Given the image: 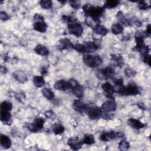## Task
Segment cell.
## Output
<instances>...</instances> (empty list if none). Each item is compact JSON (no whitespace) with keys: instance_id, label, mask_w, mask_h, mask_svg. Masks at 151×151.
<instances>
[{"instance_id":"1","label":"cell","mask_w":151,"mask_h":151,"mask_svg":"<svg viewBox=\"0 0 151 151\" xmlns=\"http://www.w3.org/2000/svg\"><path fill=\"white\" fill-rule=\"evenodd\" d=\"M82 8L84 15L87 18L100 22V18L104 12V8L99 6H93L90 4H86L83 6Z\"/></svg>"},{"instance_id":"2","label":"cell","mask_w":151,"mask_h":151,"mask_svg":"<svg viewBox=\"0 0 151 151\" xmlns=\"http://www.w3.org/2000/svg\"><path fill=\"white\" fill-rule=\"evenodd\" d=\"M115 91L122 96H135L140 93L139 88L134 83H130L127 86H123L117 88Z\"/></svg>"},{"instance_id":"3","label":"cell","mask_w":151,"mask_h":151,"mask_svg":"<svg viewBox=\"0 0 151 151\" xmlns=\"http://www.w3.org/2000/svg\"><path fill=\"white\" fill-rule=\"evenodd\" d=\"M83 60L85 64L91 68H95L102 63V59L99 55H92L90 54L84 55Z\"/></svg>"},{"instance_id":"4","label":"cell","mask_w":151,"mask_h":151,"mask_svg":"<svg viewBox=\"0 0 151 151\" xmlns=\"http://www.w3.org/2000/svg\"><path fill=\"white\" fill-rule=\"evenodd\" d=\"M115 74V71L112 67H107L98 70L96 76L100 80H107L111 78Z\"/></svg>"},{"instance_id":"5","label":"cell","mask_w":151,"mask_h":151,"mask_svg":"<svg viewBox=\"0 0 151 151\" xmlns=\"http://www.w3.org/2000/svg\"><path fill=\"white\" fill-rule=\"evenodd\" d=\"M68 32L76 37H80L83 33V28L81 25L78 22H75L67 24Z\"/></svg>"},{"instance_id":"6","label":"cell","mask_w":151,"mask_h":151,"mask_svg":"<svg viewBox=\"0 0 151 151\" xmlns=\"http://www.w3.org/2000/svg\"><path fill=\"white\" fill-rule=\"evenodd\" d=\"M71 88L70 91L77 98L81 99L84 95V89L83 87L75 80H70Z\"/></svg>"},{"instance_id":"7","label":"cell","mask_w":151,"mask_h":151,"mask_svg":"<svg viewBox=\"0 0 151 151\" xmlns=\"http://www.w3.org/2000/svg\"><path fill=\"white\" fill-rule=\"evenodd\" d=\"M44 122L45 120L42 117H37L31 123L28 124L27 128L32 132H38L43 128Z\"/></svg>"},{"instance_id":"8","label":"cell","mask_w":151,"mask_h":151,"mask_svg":"<svg viewBox=\"0 0 151 151\" xmlns=\"http://www.w3.org/2000/svg\"><path fill=\"white\" fill-rule=\"evenodd\" d=\"M86 112L90 119L96 120L101 117L103 110L97 106H90L87 107Z\"/></svg>"},{"instance_id":"9","label":"cell","mask_w":151,"mask_h":151,"mask_svg":"<svg viewBox=\"0 0 151 151\" xmlns=\"http://www.w3.org/2000/svg\"><path fill=\"white\" fill-rule=\"evenodd\" d=\"M56 47L58 50L63 51L64 50H69L73 48L74 45L69 39L62 38L58 41Z\"/></svg>"},{"instance_id":"10","label":"cell","mask_w":151,"mask_h":151,"mask_svg":"<svg viewBox=\"0 0 151 151\" xmlns=\"http://www.w3.org/2000/svg\"><path fill=\"white\" fill-rule=\"evenodd\" d=\"M54 88L56 90L60 91H68L70 90L71 88V83L70 80L66 81L65 80H60L57 81L54 85Z\"/></svg>"},{"instance_id":"11","label":"cell","mask_w":151,"mask_h":151,"mask_svg":"<svg viewBox=\"0 0 151 151\" xmlns=\"http://www.w3.org/2000/svg\"><path fill=\"white\" fill-rule=\"evenodd\" d=\"M67 145L70 147L71 149L77 150L82 147L83 143L82 140L78 139V137H73L68 140Z\"/></svg>"},{"instance_id":"12","label":"cell","mask_w":151,"mask_h":151,"mask_svg":"<svg viewBox=\"0 0 151 151\" xmlns=\"http://www.w3.org/2000/svg\"><path fill=\"white\" fill-rule=\"evenodd\" d=\"M117 108L116 103L113 99H110L105 101L101 106V109L106 112H111L116 110Z\"/></svg>"},{"instance_id":"13","label":"cell","mask_w":151,"mask_h":151,"mask_svg":"<svg viewBox=\"0 0 151 151\" xmlns=\"http://www.w3.org/2000/svg\"><path fill=\"white\" fill-rule=\"evenodd\" d=\"M127 123L131 127H132L133 129H143L146 126V124H144L143 123L140 122L139 120L133 119V118L129 119L127 120Z\"/></svg>"},{"instance_id":"14","label":"cell","mask_w":151,"mask_h":151,"mask_svg":"<svg viewBox=\"0 0 151 151\" xmlns=\"http://www.w3.org/2000/svg\"><path fill=\"white\" fill-rule=\"evenodd\" d=\"M86 52L87 53H92L97 51L99 48V45L95 41H86L83 44Z\"/></svg>"},{"instance_id":"15","label":"cell","mask_w":151,"mask_h":151,"mask_svg":"<svg viewBox=\"0 0 151 151\" xmlns=\"http://www.w3.org/2000/svg\"><path fill=\"white\" fill-rule=\"evenodd\" d=\"M73 109L77 112L83 113L86 111L87 106L80 100H76L74 101L73 104Z\"/></svg>"},{"instance_id":"16","label":"cell","mask_w":151,"mask_h":151,"mask_svg":"<svg viewBox=\"0 0 151 151\" xmlns=\"http://www.w3.org/2000/svg\"><path fill=\"white\" fill-rule=\"evenodd\" d=\"M115 138H117V132L114 131L103 132L100 137V140L103 142H109Z\"/></svg>"},{"instance_id":"17","label":"cell","mask_w":151,"mask_h":151,"mask_svg":"<svg viewBox=\"0 0 151 151\" xmlns=\"http://www.w3.org/2000/svg\"><path fill=\"white\" fill-rule=\"evenodd\" d=\"M111 64L113 66L121 67L124 64L123 58L120 55H112L111 57Z\"/></svg>"},{"instance_id":"18","label":"cell","mask_w":151,"mask_h":151,"mask_svg":"<svg viewBox=\"0 0 151 151\" xmlns=\"http://www.w3.org/2000/svg\"><path fill=\"white\" fill-rule=\"evenodd\" d=\"M0 118L2 122L9 125L11 123V114L8 111L1 110Z\"/></svg>"},{"instance_id":"19","label":"cell","mask_w":151,"mask_h":151,"mask_svg":"<svg viewBox=\"0 0 151 151\" xmlns=\"http://www.w3.org/2000/svg\"><path fill=\"white\" fill-rule=\"evenodd\" d=\"M34 29L40 32H45L47 28V25L44 21L35 22L33 25Z\"/></svg>"},{"instance_id":"20","label":"cell","mask_w":151,"mask_h":151,"mask_svg":"<svg viewBox=\"0 0 151 151\" xmlns=\"http://www.w3.org/2000/svg\"><path fill=\"white\" fill-rule=\"evenodd\" d=\"M35 52L41 56H46L48 54L49 51L48 48L44 45L38 44L37 45L34 49Z\"/></svg>"},{"instance_id":"21","label":"cell","mask_w":151,"mask_h":151,"mask_svg":"<svg viewBox=\"0 0 151 151\" xmlns=\"http://www.w3.org/2000/svg\"><path fill=\"white\" fill-rule=\"evenodd\" d=\"M0 143L1 146L5 149H8L11 146V139L7 136L2 134L0 136Z\"/></svg>"},{"instance_id":"22","label":"cell","mask_w":151,"mask_h":151,"mask_svg":"<svg viewBox=\"0 0 151 151\" xmlns=\"http://www.w3.org/2000/svg\"><path fill=\"white\" fill-rule=\"evenodd\" d=\"M102 89L108 94H113L116 93L114 87L110 83L106 82L101 85Z\"/></svg>"},{"instance_id":"23","label":"cell","mask_w":151,"mask_h":151,"mask_svg":"<svg viewBox=\"0 0 151 151\" xmlns=\"http://www.w3.org/2000/svg\"><path fill=\"white\" fill-rule=\"evenodd\" d=\"M94 32L99 35H100L101 36H104L107 35L108 33V29L104 26L98 24L94 28Z\"/></svg>"},{"instance_id":"24","label":"cell","mask_w":151,"mask_h":151,"mask_svg":"<svg viewBox=\"0 0 151 151\" xmlns=\"http://www.w3.org/2000/svg\"><path fill=\"white\" fill-rule=\"evenodd\" d=\"M32 81H33V83H34L35 86L38 88L42 87V86H44L45 85V83L42 76H36L34 77Z\"/></svg>"},{"instance_id":"25","label":"cell","mask_w":151,"mask_h":151,"mask_svg":"<svg viewBox=\"0 0 151 151\" xmlns=\"http://www.w3.org/2000/svg\"><path fill=\"white\" fill-rule=\"evenodd\" d=\"M111 29V32L113 34L118 35V34L123 32V27L120 23H116V24H114L112 25Z\"/></svg>"},{"instance_id":"26","label":"cell","mask_w":151,"mask_h":151,"mask_svg":"<svg viewBox=\"0 0 151 151\" xmlns=\"http://www.w3.org/2000/svg\"><path fill=\"white\" fill-rule=\"evenodd\" d=\"M14 77L20 83H24L27 80V77L25 74L22 71H17L13 74Z\"/></svg>"},{"instance_id":"27","label":"cell","mask_w":151,"mask_h":151,"mask_svg":"<svg viewBox=\"0 0 151 151\" xmlns=\"http://www.w3.org/2000/svg\"><path fill=\"white\" fill-rule=\"evenodd\" d=\"M83 144L87 145H91L95 143V139L94 136L91 134H87L84 136L83 139L81 140Z\"/></svg>"},{"instance_id":"28","label":"cell","mask_w":151,"mask_h":151,"mask_svg":"<svg viewBox=\"0 0 151 151\" xmlns=\"http://www.w3.org/2000/svg\"><path fill=\"white\" fill-rule=\"evenodd\" d=\"M52 129L55 134H60L63 133L65 130L64 127L60 123H55L53 124Z\"/></svg>"},{"instance_id":"29","label":"cell","mask_w":151,"mask_h":151,"mask_svg":"<svg viewBox=\"0 0 151 151\" xmlns=\"http://www.w3.org/2000/svg\"><path fill=\"white\" fill-rule=\"evenodd\" d=\"M43 96L48 100H51L54 98V93L50 88H44L42 90Z\"/></svg>"},{"instance_id":"30","label":"cell","mask_w":151,"mask_h":151,"mask_svg":"<svg viewBox=\"0 0 151 151\" xmlns=\"http://www.w3.org/2000/svg\"><path fill=\"white\" fill-rule=\"evenodd\" d=\"M119 2H120L119 1H117V0L107 1L104 5V8H110V9L116 8L119 4Z\"/></svg>"},{"instance_id":"31","label":"cell","mask_w":151,"mask_h":151,"mask_svg":"<svg viewBox=\"0 0 151 151\" xmlns=\"http://www.w3.org/2000/svg\"><path fill=\"white\" fill-rule=\"evenodd\" d=\"M116 17H117V18L119 19V21H120V22L122 23L121 24H122V25H126V26L129 25V24H128V19L124 16L123 13L121 11H119L117 13Z\"/></svg>"},{"instance_id":"32","label":"cell","mask_w":151,"mask_h":151,"mask_svg":"<svg viewBox=\"0 0 151 151\" xmlns=\"http://www.w3.org/2000/svg\"><path fill=\"white\" fill-rule=\"evenodd\" d=\"M12 108V105L11 103L7 101H2L0 106L1 110H3V111H9L10 110H11Z\"/></svg>"},{"instance_id":"33","label":"cell","mask_w":151,"mask_h":151,"mask_svg":"<svg viewBox=\"0 0 151 151\" xmlns=\"http://www.w3.org/2000/svg\"><path fill=\"white\" fill-rule=\"evenodd\" d=\"M130 147L129 143L125 139L122 140L119 143V148L120 150H127Z\"/></svg>"},{"instance_id":"34","label":"cell","mask_w":151,"mask_h":151,"mask_svg":"<svg viewBox=\"0 0 151 151\" xmlns=\"http://www.w3.org/2000/svg\"><path fill=\"white\" fill-rule=\"evenodd\" d=\"M40 5L44 9H50L52 6V2L50 0H42L40 2Z\"/></svg>"},{"instance_id":"35","label":"cell","mask_w":151,"mask_h":151,"mask_svg":"<svg viewBox=\"0 0 151 151\" xmlns=\"http://www.w3.org/2000/svg\"><path fill=\"white\" fill-rule=\"evenodd\" d=\"M62 19L65 22L67 23V24H70V23H73V22H77V19L76 18H75L73 16H70V15L63 16Z\"/></svg>"},{"instance_id":"36","label":"cell","mask_w":151,"mask_h":151,"mask_svg":"<svg viewBox=\"0 0 151 151\" xmlns=\"http://www.w3.org/2000/svg\"><path fill=\"white\" fill-rule=\"evenodd\" d=\"M138 7L140 10H147L150 8V5L145 1H139L138 2Z\"/></svg>"},{"instance_id":"37","label":"cell","mask_w":151,"mask_h":151,"mask_svg":"<svg viewBox=\"0 0 151 151\" xmlns=\"http://www.w3.org/2000/svg\"><path fill=\"white\" fill-rule=\"evenodd\" d=\"M45 116L50 119H54L56 117L55 113L52 110H48L44 112Z\"/></svg>"},{"instance_id":"38","label":"cell","mask_w":151,"mask_h":151,"mask_svg":"<svg viewBox=\"0 0 151 151\" xmlns=\"http://www.w3.org/2000/svg\"><path fill=\"white\" fill-rule=\"evenodd\" d=\"M73 48L75 49L77 51L80 53H86V50L85 47L83 44H77L75 45H74Z\"/></svg>"},{"instance_id":"39","label":"cell","mask_w":151,"mask_h":151,"mask_svg":"<svg viewBox=\"0 0 151 151\" xmlns=\"http://www.w3.org/2000/svg\"><path fill=\"white\" fill-rule=\"evenodd\" d=\"M136 71H134L133 70L127 68L125 70V74L126 75V76L129 77H134L136 74Z\"/></svg>"},{"instance_id":"40","label":"cell","mask_w":151,"mask_h":151,"mask_svg":"<svg viewBox=\"0 0 151 151\" xmlns=\"http://www.w3.org/2000/svg\"><path fill=\"white\" fill-rule=\"evenodd\" d=\"M141 58L144 63H147L149 66L150 65V55L149 54L141 55Z\"/></svg>"},{"instance_id":"41","label":"cell","mask_w":151,"mask_h":151,"mask_svg":"<svg viewBox=\"0 0 151 151\" xmlns=\"http://www.w3.org/2000/svg\"><path fill=\"white\" fill-rule=\"evenodd\" d=\"M34 20L35 22H41L44 21V17L39 14H35L34 15Z\"/></svg>"},{"instance_id":"42","label":"cell","mask_w":151,"mask_h":151,"mask_svg":"<svg viewBox=\"0 0 151 151\" xmlns=\"http://www.w3.org/2000/svg\"><path fill=\"white\" fill-rule=\"evenodd\" d=\"M15 98L19 101H23L25 99V94L23 93H19L15 94Z\"/></svg>"},{"instance_id":"43","label":"cell","mask_w":151,"mask_h":151,"mask_svg":"<svg viewBox=\"0 0 151 151\" xmlns=\"http://www.w3.org/2000/svg\"><path fill=\"white\" fill-rule=\"evenodd\" d=\"M70 5L74 9H78L80 7V3L77 1H70Z\"/></svg>"},{"instance_id":"44","label":"cell","mask_w":151,"mask_h":151,"mask_svg":"<svg viewBox=\"0 0 151 151\" xmlns=\"http://www.w3.org/2000/svg\"><path fill=\"white\" fill-rule=\"evenodd\" d=\"M0 17H1V20L4 21H6V20H8L9 19L8 15L6 12H5L4 11L0 12Z\"/></svg>"},{"instance_id":"45","label":"cell","mask_w":151,"mask_h":151,"mask_svg":"<svg viewBox=\"0 0 151 151\" xmlns=\"http://www.w3.org/2000/svg\"><path fill=\"white\" fill-rule=\"evenodd\" d=\"M41 74L42 76L46 75L48 73V68L47 67H42L40 70Z\"/></svg>"},{"instance_id":"46","label":"cell","mask_w":151,"mask_h":151,"mask_svg":"<svg viewBox=\"0 0 151 151\" xmlns=\"http://www.w3.org/2000/svg\"><path fill=\"white\" fill-rule=\"evenodd\" d=\"M150 29H151V26H150V24H149L147 26V28H146V30L145 32L146 34V36L149 37L150 36V34H151V31H150Z\"/></svg>"},{"instance_id":"47","label":"cell","mask_w":151,"mask_h":151,"mask_svg":"<svg viewBox=\"0 0 151 151\" xmlns=\"http://www.w3.org/2000/svg\"><path fill=\"white\" fill-rule=\"evenodd\" d=\"M137 105H138V106L139 107L140 109H143V110L146 109V106H145V105L144 103H137Z\"/></svg>"},{"instance_id":"48","label":"cell","mask_w":151,"mask_h":151,"mask_svg":"<svg viewBox=\"0 0 151 151\" xmlns=\"http://www.w3.org/2000/svg\"><path fill=\"white\" fill-rule=\"evenodd\" d=\"M1 72H2V73L5 74V73L7 72V69H6V68L5 67H2V66H1Z\"/></svg>"}]
</instances>
